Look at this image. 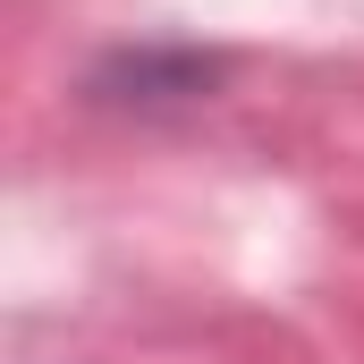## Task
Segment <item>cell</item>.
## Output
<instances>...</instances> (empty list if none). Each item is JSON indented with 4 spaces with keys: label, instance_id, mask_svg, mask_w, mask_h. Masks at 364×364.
Segmentation results:
<instances>
[{
    "label": "cell",
    "instance_id": "1",
    "mask_svg": "<svg viewBox=\"0 0 364 364\" xmlns=\"http://www.w3.org/2000/svg\"><path fill=\"white\" fill-rule=\"evenodd\" d=\"M110 77L144 85L136 102H170V93H203L212 77H220V60H203V51H119Z\"/></svg>",
    "mask_w": 364,
    "mask_h": 364
}]
</instances>
